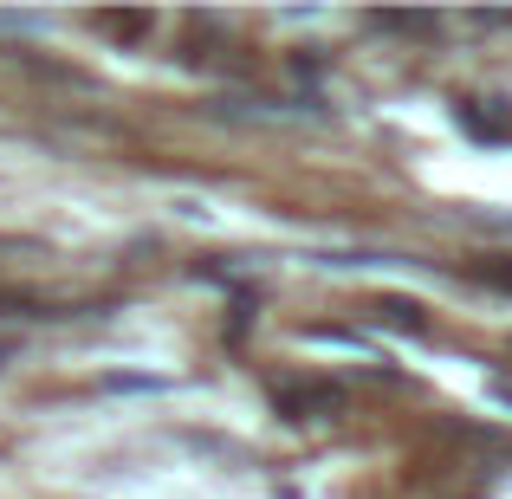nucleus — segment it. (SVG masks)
Segmentation results:
<instances>
[{
  "label": "nucleus",
  "mask_w": 512,
  "mask_h": 499,
  "mask_svg": "<svg viewBox=\"0 0 512 499\" xmlns=\"http://www.w3.org/2000/svg\"><path fill=\"white\" fill-rule=\"evenodd\" d=\"M273 402H279L286 422H325V415L344 409V389L338 383H279Z\"/></svg>",
  "instance_id": "nucleus-1"
},
{
  "label": "nucleus",
  "mask_w": 512,
  "mask_h": 499,
  "mask_svg": "<svg viewBox=\"0 0 512 499\" xmlns=\"http://www.w3.org/2000/svg\"><path fill=\"white\" fill-rule=\"evenodd\" d=\"M454 117H461V130H474V137H487V143L512 137V111H493V98H467Z\"/></svg>",
  "instance_id": "nucleus-2"
},
{
  "label": "nucleus",
  "mask_w": 512,
  "mask_h": 499,
  "mask_svg": "<svg viewBox=\"0 0 512 499\" xmlns=\"http://www.w3.org/2000/svg\"><path fill=\"white\" fill-rule=\"evenodd\" d=\"M98 26L117 39H137V33H150V13H98Z\"/></svg>",
  "instance_id": "nucleus-3"
},
{
  "label": "nucleus",
  "mask_w": 512,
  "mask_h": 499,
  "mask_svg": "<svg viewBox=\"0 0 512 499\" xmlns=\"http://www.w3.org/2000/svg\"><path fill=\"white\" fill-rule=\"evenodd\" d=\"M376 26H389V33H428L435 13H376Z\"/></svg>",
  "instance_id": "nucleus-4"
},
{
  "label": "nucleus",
  "mask_w": 512,
  "mask_h": 499,
  "mask_svg": "<svg viewBox=\"0 0 512 499\" xmlns=\"http://www.w3.org/2000/svg\"><path fill=\"white\" fill-rule=\"evenodd\" d=\"M376 312L389 318V325H409V331H422V312L415 305H402V299H389V305H376Z\"/></svg>",
  "instance_id": "nucleus-5"
},
{
  "label": "nucleus",
  "mask_w": 512,
  "mask_h": 499,
  "mask_svg": "<svg viewBox=\"0 0 512 499\" xmlns=\"http://www.w3.org/2000/svg\"><path fill=\"white\" fill-rule=\"evenodd\" d=\"M480 279H493V286H512V266H480Z\"/></svg>",
  "instance_id": "nucleus-6"
}]
</instances>
